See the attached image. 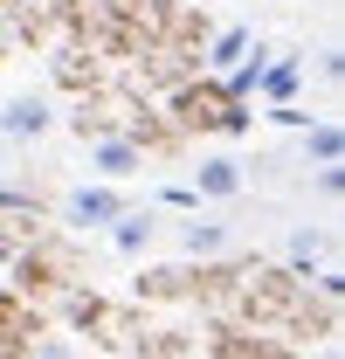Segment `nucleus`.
<instances>
[{"mask_svg": "<svg viewBox=\"0 0 345 359\" xmlns=\"http://www.w3.org/2000/svg\"><path fill=\"white\" fill-rule=\"evenodd\" d=\"M242 187H249V173H242V159H228V152H215V159L194 166V194H201V201H235Z\"/></svg>", "mask_w": 345, "mask_h": 359, "instance_id": "nucleus-4", "label": "nucleus"}, {"mask_svg": "<svg viewBox=\"0 0 345 359\" xmlns=\"http://www.w3.org/2000/svg\"><path fill=\"white\" fill-rule=\"evenodd\" d=\"M48 125H55V111H48V97H35V90H21V97L0 104V138H14V145H35Z\"/></svg>", "mask_w": 345, "mask_h": 359, "instance_id": "nucleus-2", "label": "nucleus"}, {"mask_svg": "<svg viewBox=\"0 0 345 359\" xmlns=\"http://www.w3.org/2000/svg\"><path fill=\"white\" fill-rule=\"evenodd\" d=\"M104 235H111V249H118V256H145V249L159 242V215H152V208H125Z\"/></svg>", "mask_w": 345, "mask_h": 359, "instance_id": "nucleus-5", "label": "nucleus"}, {"mask_svg": "<svg viewBox=\"0 0 345 359\" xmlns=\"http://www.w3.org/2000/svg\"><path fill=\"white\" fill-rule=\"evenodd\" d=\"M325 359H332V353H325Z\"/></svg>", "mask_w": 345, "mask_h": 359, "instance_id": "nucleus-12", "label": "nucleus"}, {"mask_svg": "<svg viewBox=\"0 0 345 359\" xmlns=\"http://www.w3.org/2000/svg\"><path fill=\"white\" fill-rule=\"evenodd\" d=\"M125 208H131L125 194H118V187H97V180H83V187L62 194V222L69 228H111Z\"/></svg>", "mask_w": 345, "mask_h": 359, "instance_id": "nucleus-1", "label": "nucleus"}, {"mask_svg": "<svg viewBox=\"0 0 345 359\" xmlns=\"http://www.w3.org/2000/svg\"><path fill=\"white\" fill-rule=\"evenodd\" d=\"M318 249H325V235H311V228H297V235H290V256H297V263H311Z\"/></svg>", "mask_w": 345, "mask_h": 359, "instance_id": "nucleus-10", "label": "nucleus"}, {"mask_svg": "<svg viewBox=\"0 0 345 359\" xmlns=\"http://www.w3.org/2000/svg\"><path fill=\"white\" fill-rule=\"evenodd\" d=\"M180 249L187 256H221L228 249V228L221 222H180Z\"/></svg>", "mask_w": 345, "mask_h": 359, "instance_id": "nucleus-7", "label": "nucleus"}, {"mask_svg": "<svg viewBox=\"0 0 345 359\" xmlns=\"http://www.w3.org/2000/svg\"><path fill=\"white\" fill-rule=\"evenodd\" d=\"M304 159H318V173H339L345 159V132L325 118V125H304Z\"/></svg>", "mask_w": 345, "mask_h": 359, "instance_id": "nucleus-6", "label": "nucleus"}, {"mask_svg": "<svg viewBox=\"0 0 345 359\" xmlns=\"http://www.w3.org/2000/svg\"><path fill=\"white\" fill-rule=\"evenodd\" d=\"M242 55H249V28H228V35L215 42V55H208V62H215V69H235Z\"/></svg>", "mask_w": 345, "mask_h": 359, "instance_id": "nucleus-8", "label": "nucleus"}, {"mask_svg": "<svg viewBox=\"0 0 345 359\" xmlns=\"http://www.w3.org/2000/svg\"><path fill=\"white\" fill-rule=\"evenodd\" d=\"M283 7H304V0H283Z\"/></svg>", "mask_w": 345, "mask_h": 359, "instance_id": "nucleus-11", "label": "nucleus"}, {"mask_svg": "<svg viewBox=\"0 0 345 359\" xmlns=\"http://www.w3.org/2000/svg\"><path fill=\"white\" fill-rule=\"evenodd\" d=\"M297 69H304V62H297V55H290V62H276V69H262L256 83L269 90V97H290V90H297Z\"/></svg>", "mask_w": 345, "mask_h": 359, "instance_id": "nucleus-9", "label": "nucleus"}, {"mask_svg": "<svg viewBox=\"0 0 345 359\" xmlns=\"http://www.w3.org/2000/svg\"><path fill=\"white\" fill-rule=\"evenodd\" d=\"M138 166H145V145H131V138H90V173H97V187H118Z\"/></svg>", "mask_w": 345, "mask_h": 359, "instance_id": "nucleus-3", "label": "nucleus"}]
</instances>
